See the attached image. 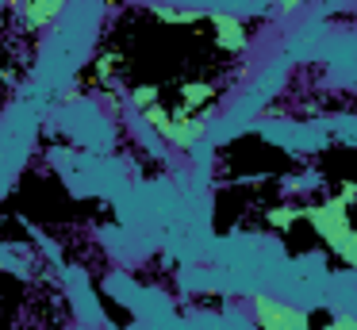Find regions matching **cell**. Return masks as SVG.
<instances>
[{
	"mask_svg": "<svg viewBox=\"0 0 357 330\" xmlns=\"http://www.w3.org/2000/svg\"><path fill=\"white\" fill-rule=\"evenodd\" d=\"M354 200H357V188L354 184H342V192L326 196L323 204L300 207V219H307L311 227H315V234L326 242V250L342 253V246L354 234V219H349V204H354Z\"/></svg>",
	"mask_w": 357,
	"mask_h": 330,
	"instance_id": "1",
	"label": "cell"
},
{
	"mask_svg": "<svg viewBox=\"0 0 357 330\" xmlns=\"http://www.w3.org/2000/svg\"><path fill=\"white\" fill-rule=\"evenodd\" d=\"M250 315H254L257 330H311L307 311L296 303H284L277 296H254L250 299Z\"/></svg>",
	"mask_w": 357,
	"mask_h": 330,
	"instance_id": "2",
	"label": "cell"
},
{
	"mask_svg": "<svg viewBox=\"0 0 357 330\" xmlns=\"http://www.w3.org/2000/svg\"><path fill=\"white\" fill-rule=\"evenodd\" d=\"M208 23L215 27V46L227 54H242L250 46V35H246V23L231 12H211Z\"/></svg>",
	"mask_w": 357,
	"mask_h": 330,
	"instance_id": "3",
	"label": "cell"
},
{
	"mask_svg": "<svg viewBox=\"0 0 357 330\" xmlns=\"http://www.w3.org/2000/svg\"><path fill=\"white\" fill-rule=\"evenodd\" d=\"M66 4L70 0H20V15H24V23L31 31H43L66 12Z\"/></svg>",
	"mask_w": 357,
	"mask_h": 330,
	"instance_id": "4",
	"label": "cell"
},
{
	"mask_svg": "<svg viewBox=\"0 0 357 330\" xmlns=\"http://www.w3.org/2000/svg\"><path fill=\"white\" fill-rule=\"evenodd\" d=\"M131 100H135V107H150V104H158V100H162V89H158V84H139V89L131 92Z\"/></svg>",
	"mask_w": 357,
	"mask_h": 330,
	"instance_id": "5",
	"label": "cell"
},
{
	"mask_svg": "<svg viewBox=\"0 0 357 330\" xmlns=\"http://www.w3.org/2000/svg\"><path fill=\"white\" fill-rule=\"evenodd\" d=\"M342 261H346L349 269H357V223H354V234H349V242L342 246V253H338Z\"/></svg>",
	"mask_w": 357,
	"mask_h": 330,
	"instance_id": "6",
	"label": "cell"
},
{
	"mask_svg": "<svg viewBox=\"0 0 357 330\" xmlns=\"http://www.w3.org/2000/svg\"><path fill=\"white\" fill-rule=\"evenodd\" d=\"M323 330H357V319H354V315H334Z\"/></svg>",
	"mask_w": 357,
	"mask_h": 330,
	"instance_id": "7",
	"label": "cell"
},
{
	"mask_svg": "<svg viewBox=\"0 0 357 330\" xmlns=\"http://www.w3.org/2000/svg\"><path fill=\"white\" fill-rule=\"evenodd\" d=\"M265 4H277V8H300L303 0H265Z\"/></svg>",
	"mask_w": 357,
	"mask_h": 330,
	"instance_id": "8",
	"label": "cell"
},
{
	"mask_svg": "<svg viewBox=\"0 0 357 330\" xmlns=\"http://www.w3.org/2000/svg\"><path fill=\"white\" fill-rule=\"evenodd\" d=\"M354 4H357V0H354Z\"/></svg>",
	"mask_w": 357,
	"mask_h": 330,
	"instance_id": "9",
	"label": "cell"
}]
</instances>
